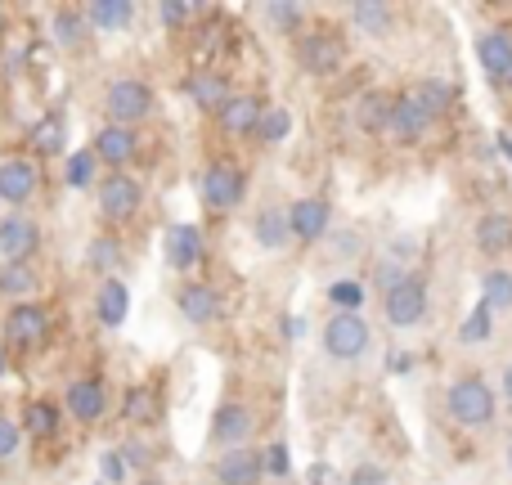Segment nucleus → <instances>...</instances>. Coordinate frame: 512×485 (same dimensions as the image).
<instances>
[{
	"label": "nucleus",
	"mask_w": 512,
	"mask_h": 485,
	"mask_svg": "<svg viewBox=\"0 0 512 485\" xmlns=\"http://www.w3.org/2000/svg\"><path fill=\"white\" fill-rule=\"evenodd\" d=\"M351 485H387V472H382V468H355Z\"/></svg>",
	"instance_id": "obj_46"
},
{
	"label": "nucleus",
	"mask_w": 512,
	"mask_h": 485,
	"mask_svg": "<svg viewBox=\"0 0 512 485\" xmlns=\"http://www.w3.org/2000/svg\"><path fill=\"white\" fill-rule=\"evenodd\" d=\"M185 95L194 99L198 108H212V113H221V108L230 104V81H225L221 72H212V68H198L194 77L185 81Z\"/></svg>",
	"instance_id": "obj_21"
},
{
	"label": "nucleus",
	"mask_w": 512,
	"mask_h": 485,
	"mask_svg": "<svg viewBox=\"0 0 512 485\" xmlns=\"http://www.w3.org/2000/svg\"><path fill=\"white\" fill-rule=\"evenodd\" d=\"M126 418L131 423H153L158 418V396L149 387H131L126 391Z\"/></svg>",
	"instance_id": "obj_37"
},
{
	"label": "nucleus",
	"mask_w": 512,
	"mask_h": 485,
	"mask_svg": "<svg viewBox=\"0 0 512 485\" xmlns=\"http://www.w3.org/2000/svg\"><path fill=\"white\" fill-rule=\"evenodd\" d=\"M158 14L167 27H185L189 18L198 14V5H189V0H167V5H158Z\"/></svg>",
	"instance_id": "obj_42"
},
{
	"label": "nucleus",
	"mask_w": 512,
	"mask_h": 485,
	"mask_svg": "<svg viewBox=\"0 0 512 485\" xmlns=\"http://www.w3.org/2000/svg\"><path fill=\"white\" fill-rule=\"evenodd\" d=\"M477 247L486 256H499L512 247V216L508 212H486L477 221Z\"/></svg>",
	"instance_id": "obj_26"
},
{
	"label": "nucleus",
	"mask_w": 512,
	"mask_h": 485,
	"mask_svg": "<svg viewBox=\"0 0 512 485\" xmlns=\"http://www.w3.org/2000/svg\"><path fill=\"white\" fill-rule=\"evenodd\" d=\"M382 315L391 328H414L427 319V279L423 274H405L396 288L382 292Z\"/></svg>",
	"instance_id": "obj_2"
},
{
	"label": "nucleus",
	"mask_w": 512,
	"mask_h": 485,
	"mask_svg": "<svg viewBox=\"0 0 512 485\" xmlns=\"http://www.w3.org/2000/svg\"><path fill=\"white\" fill-rule=\"evenodd\" d=\"M252 239H256L261 252H279V247L292 239V234H288V212H283V207H265V212H256Z\"/></svg>",
	"instance_id": "obj_24"
},
{
	"label": "nucleus",
	"mask_w": 512,
	"mask_h": 485,
	"mask_svg": "<svg viewBox=\"0 0 512 485\" xmlns=\"http://www.w3.org/2000/svg\"><path fill=\"white\" fill-rule=\"evenodd\" d=\"M167 261H171V270H194L198 261H203V230H198V225H185V221H176L167 230Z\"/></svg>",
	"instance_id": "obj_17"
},
{
	"label": "nucleus",
	"mask_w": 512,
	"mask_h": 485,
	"mask_svg": "<svg viewBox=\"0 0 512 485\" xmlns=\"http://www.w3.org/2000/svg\"><path fill=\"white\" fill-rule=\"evenodd\" d=\"M99 485H104V481H99Z\"/></svg>",
	"instance_id": "obj_57"
},
{
	"label": "nucleus",
	"mask_w": 512,
	"mask_h": 485,
	"mask_svg": "<svg viewBox=\"0 0 512 485\" xmlns=\"http://www.w3.org/2000/svg\"><path fill=\"white\" fill-rule=\"evenodd\" d=\"M301 14H306V9L288 5V0H274V5H265V18L274 23V32H292V27L301 23Z\"/></svg>",
	"instance_id": "obj_40"
},
{
	"label": "nucleus",
	"mask_w": 512,
	"mask_h": 485,
	"mask_svg": "<svg viewBox=\"0 0 512 485\" xmlns=\"http://www.w3.org/2000/svg\"><path fill=\"white\" fill-rule=\"evenodd\" d=\"M261 459H265V472H270V477H288V472H292V463H288V445H283V441H274L270 450L261 454Z\"/></svg>",
	"instance_id": "obj_43"
},
{
	"label": "nucleus",
	"mask_w": 512,
	"mask_h": 485,
	"mask_svg": "<svg viewBox=\"0 0 512 485\" xmlns=\"http://www.w3.org/2000/svg\"><path fill=\"white\" fill-rule=\"evenodd\" d=\"M0 373H5V351H0Z\"/></svg>",
	"instance_id": "obj_54"
},
{
	"label": "nucleus",
	"mask_w": 512,
	"mask_h": 485,
	"mask_svg": "<svg viewBox=\"0 0 512 485\" xmlns=\"http://www.w3.org/2000/svg\"><path fill=\"white\" fill-rule=\"evenodd\" d=\"M256 432V414L248 405H239V400H225V405H216L212 414V445H221V450H243V441Z\"/></svg>",
	"instance_id": "obj_6"
},
{
	"label": "nucleus",
	"mask_w": 512,
	"mask_h": 485,
	"mask_svg": "<svg viewBox=\"0 0 512 485\" xmlns=\"http://www.w3.org/2000/svg\"><path fill=\"white\" fill-rule=\"evenodd\" d=\"M481 301L490 310H512V270H490L481 283Z\"/></svg>",
	"instance_id": "obj_32"
},
{
	"label": "nucleus",
	"mask_w": 512,
	"mask_h": 485,
	"mask_svg": "<svg viewBox=\"0 0 512 485\" xmlns=\"http://www.w3.org/2000/svg\"><path fill=\"white\" fill-rule=\"evenodd\" d=\"M95 315L104 328L126 324V315H131V292H126L122 279H104V288H99V297H95Z\"/></svg>",
	"instance_id": "obj_22"
},
{
	"label": "nucleus",
	"mask_w": 512,
	"mask_h": 485,
	"mask_svg": "<svg viewBox=\"0 0 512 485\" xmlns=\"http://www.w3.org/2000/svg\"><path fill=\"white\" fill-rule=\"evenodd\" d=\"M18 441H23V427H18L14 418L0 414V463L14 459V454H18Z\"/></svg>",
	"instance_id": "obj_41"
},
{
	"label": "nucleus",
	"mask_w": 512,
	"mask_h": 485,
	"mask_svg": "<svg viewBox=\"0 0 512 485\" xmlns=\"http://www.w3.org/2000/svg\"><path fill=\"white\" fill-rule=\"evenodd\" d=\"M310 485H328V472H324V463H319V468H310Z\"/></svg>",
	"instance_id": "obj_50"
},
{
	"label": "nucleus",
	"mask_w": 512,
	"mask_h": 485,
	"mask_svg": "<svg viewBox=\"0 0 512 485\" xmlns=\"http://www.w3.org/2000/svg\"><path fill=\"white\" fill-rule=\"evenodd\" d=\"M108 409V387L99 378H77L68 387V414L77 423H99Z\"/></svg>",
	"instance_id": "obj_18"
},
{
	"label": "nucleus",
	"mask_w": 512,
	"mask_h": 485,
	"mask_svg": "<svg viewBox=\"0 0 512 485\" xmlns=\"http://www.w3.org/2000/svg\"><path fill=\"white\" fill-rule=\"evenodd\" d=\"M450 418L459 427H490L495 423V391L486 378H459L450 387Z\"/></svg>",
	"instance_id": "obj_3"
},
{
	"label": "nucleus",
	"mask_w": 512,
	"mask_h": 485,
	"mask_svg": "<svg viewBox=\"0 0 512 485\" xmlns=\"http://www.w3.org/2000/svg\"><path fill=\"white\" fill-rule=\"evenodd\" d=\"M283 337H292V342H297V337H306V319H301V315H283Z\"/></svg>",
	"instance_id": "obj_48"
},
{
	"label": "nucleus",
	"mask_w": 512,
	"mask_h": 485,
	"mask_svg": "<svg viewBox=\"0 0 512 485\" xmlns=\"http://www.w3.org/2000/svg\"><path fill=\"white\" fill-rule=\"evenodd\" d=\"M153 104H158L153 86H144V81H135V77L113 81L104 95V108H108V117H113V126H131V131H135V122H144V117L153 113Z\"/></svg>",
	"instance_id": "obj_4"
},
{
	"label": "nucleus",
	"mask_w": 512,
	"mask_h": 485,
	"mask_svg": "<svg viewBox=\"0 0 512 485\" xmlns=\"http://www.w3.org/2000/svg\"><path fill=\"white\" fill-rule=\"evenodd\" d=\"M297 59H301V68H306L310 77H328V72L342 68L346 50H342V41H337L333 32H310V36H301Z\"/></svg>",
	"instance_id": "obj_8"
},
{
	"label": "nucleus",
	"mask_w": 512,
	"mask_h": 485,
	"mask_svg": "<svg viewBox=\"0 0 512 485\" xmlns=\"http://www.w3.org/2000/svg\"><path fill=\"white\" fill-rule=\"evenodd\" d=\"M140 485H162V481H140Z\"/></svg>",
	"instance_id": "obj_56"
},
{
	"label": "nucleus",
	"mask_w": 512,
	"mask_h": 485,
	"mask_svg": "<svg viewBox=\"0 0 512 485\" xmlns=\"http://www.w3.org/2000/svg\"><path fill=\"white\" fill-rule=\"evenodd\" d=\"M95 167H99V158L90 149H81V153H72V158H68L63 180H68L72 189H90V185H95Z\"/></svg>",
	"instance_id": "obj_35"
},
{
	"label": "nucleus",
	"mask_w": 512,
	"mask_h": 485,
	"mask_svg": "<svg viewBox=\"0 0 512 485\" xmlns=\"http://www.w3.org/2000/svg\"><path fill=\"white\" fill-rule=\"evenodd\" d=\"M288 131H292V113H288V108H265L261 126H256V140H261V144H283V140H288Z\"/></svg>",
	"instance_id": "obj_34"
},
{
	"label": "nucleus",
	"mask_w": 512,
	"mask_h": 485,
	"mask_svg": "<svg viewBox=\"0 0 512 485\" xmlns=\"http://www.w3.org/2000/svg\"><path fill=\"white\" fill-rule=\"evenodd\" d=\"M36 185H41V171H36V162L27 158H5L0 162V198L5 203H27V198L36 194Z\"/></svg>",
	"instance_id": "obj_14"
},
{
	"label": "nucleus",
	"mask_w": 512,
	"mask_h": 485,
	"mask_svg": "<svg viewBox=\"0 0 512 485\" xmlns=\"http://www.w3.org/2000/svg\"><path fill=\"white\" fill-rule=\"evenodd\" d=\"M427 126H432V117H427V108L418 104L414 95H400L391 99V117H387V135L400 144H418L427 135Z\"/></svg>",
	"instance_id": "obj_10"
},
{
	"label": "nucleus",
	"mask_w": 512,
	"mask_h": 485,
	"mask_svg": "<svg viewBox=\"0 0 512 485\" xmlns=\"http://www.w3.org/2000/svg\"><path fill=\"white\" fill-rule=\"evenodd\" d=\"M0 32H5V9H0Z\"/></svg>",
	"instance_id": "obj_53"
},
{
	"label": "nucleus",
	"mask_w": 512,
	"mask_h": 485,
	"mask_svg": "<svg viewBox=\"0 0 512 485\" xmlns=\"http://www.w3.org/2000/svg\"><path fill=\"white\" fill-rule=\"evenodd\" d=\"M387 117H391V95H364L360 108H355V122L364 126V131H387Z\"/></svg>",
	"instance_id": "obj_30"
},
{
	"label": "nucleus",
	"mask_w": 512,
	"mask_h": 485,
	"mask_svg": "<svg viewBox=\"0 0 512 485\" xmlns=\"http://www.w3.org/2000/svg\"><path fill=\"white\" fill-rule=\"evenodd\" d=\"M86 18L95 32H126L135 18V5L131 0H95V5H86Z\"/></svg>",
	"instance_id": "obj_25"
},
{
	"label": "nucleus",
	"mask_w": 512,
	"mask_h": 485,
	"mask_svg": "<svg viewBox=\"0 0 512 485\" xmlns=\"http://www.w3.org/2000/svg\"><path fill=\"white\" fill-rule=\"evenodd\" d=\"M328 230V203L324 198H301L288 207V234L301 243H315Z\"/></svg>",
	"instance_id": "obj_19"
},
{
	"label": "nucleus",
	"mask_w": 512,
	"mask_h": 485,
	"mask_svg": "<svg viewBox=\"0 0 512 485\" xmlns=\"http://www.w3.org/2000/svg\"><path fill=\"white\" fill-rule=\"evenodd\" d=\"M41 288V274L32 261H5L0 265V297H32Z\"/></svg>",
	"instance_id": "obj_27"
},
{
	"label": "nucleus",
	"mask_w": 512,
	"mask_h": 485,
	"mask_svg": "<svg viewBox=\"0 0 512 485\" xmlns=\"http://www.w3.org/2000/svg\"><path fill=\"white\" fill-rule=\"evenodd\" d=\"M18 427H23V432H32V436H41V441H45V436L59 432V409H54L50 400H32V405H27V414H23V423H18Z\"/></svg>",
	"instance_id": "obj_29"
},
{
	"label": "nucleus",
	"mask_w": 512,
	"mask_h": 485,
	"mask_svg": "<svg viewBox=\"0 0 512 485\" xmlns=\"http://www.w3.org/2000/svg\"><path fill=\"white\" fill-rule=\"evenodd\" d=\"M387 369H391V373H409V369H414V355H409V351H391Z\"/></svg>",
	"instance_id": "obj_49"
},
{
	"label": "nucleus",
	"mask_w": 512,
	"mask_h": 485,
	"mask_svg": "<svg viewBox=\"0 0 512 485\" xmlns=\"http://www.w3.org/2000/svg\"><path fill=\"white\" fill-rule=\"evenodd\" d=\"M265 477V459L256 450H225L212 463V481L216 485H256Z\"/></svg>",
	"instance_id": "obj_12"
},
{
	"label": "nucleus",
	"mask_w": 512,
	"mask_h": 485,
	"mask_svg": "<svg viewBox=\"0 0 512 485\" xmlns=\"http://www.w3.org/2000/svg\"><path fill=\"white\" fill-rule=\"evenodd\" d=\"M176 310H180V319H185V324L203 328V324H216L225 306H221V292H216L212 283H180Z\"/></svg>",
	"instance_id": "obj_7"
},
{
	"label": "nucleus",
	"mask_w": 512,
	"mask_h": 485,
	"mask_svg": "<svg viewBox=\"0 0 512 485\" xmlns=\"http://www.w3.org/2000/svg\"><path fill=\"white\" fill-rule=\"evenodd\" d=\"M373 333H369V319L364 315H351V310H337L333 319L324 324V355L328 360H360L369 351Z\"/></svg>",
	"instance_id": "obj_1"
},
{
	"label": "nucleus",
	"mask_w": 512,
	"mask_h": 485,
	"mask_svg": "<svg viewBox=\"0 0 512 485\" xmlns=\"http://www.w3.org/2000/svg\"><path fill=\"white\" fill-rule=\"evenodd\" d=\"M243 194H248V180H243V171L234 167V162H212L203 176V203L212 207V212H234V207L243 203Z\"/></svg>",
	"instance_id": "obj_5"
},
{
	"label": "nucleus",
	"mask_w": 512,
	"mask_h": 485,
	"mask_svg": "<svg viewBox=\"0 0 512 485\" xmlns=\"http://www.w3.org/2000/svg\"><path fill=\"white\" fill-rule=\"evenodd\" d=\"M499 153H504V158L512 162V140H508V135H499Z\"/></svg>",
	"instance_id": "obj_52"
},
{
	"label": "nucleus",
	"mask_w": 512,
	"mask_h": 485,
	"mask_svg": "<svg viewBox=\"0 0 512 485\" xmlns=\"http://www.w3.org/2000/svg\"><path fill=\"white\" fill-rule=\"evenodd\" d=\"M90 153H95L99 162H108V167H126V162L140 153V135H135L131 126H104V131L95 135V144H90Z\"/></svg>",
	"instance_id": "obj_16"
},
{
	"label": "nucleus",
	"mask_w": 512,
	"mask_h": 485,
	"mask_svg": "<svg viewBox=\"0 0 512 485\" xmlns=\"http://www.w3.org/2000/svg\"><path fill=\"white\" fill-rule=\"evenodd\" d=\"M346 14H351V27H355V32H364V36H387L391 27H396V9H391V5H378V0H355Z\"/></svg>",
	"instance_id": "obj_23"
},
{
	"label": "nucleus",
	"mask_w": 512,
	"mask_h": 485,
	"mask_svg": "<svg viewBox=\"0 0 512 485\" xmlns=\"http://www.w3.org/2000/svg\"><path fill=\"white\" fill-rule=\"evenodd\" d=\"M504 396H508V405H512V364L504 369Z\"/></svg>",
	"instance_id": "obj_51"
},
{
	"label": "nucleus",
	"mask_w": 512,
	"mask_h": 485,
	"mask_svg": "<svg viewBox=\"0 0 512 485\" xmlns=\"http://www.w3.org/2000/svg\"><path fill=\"white\" fill-rule=\"evenodd\" d=\"M45 333H50V315H45V306L18 301V306L5 315V342H14V346H36V342H45Z\"/></svg>",
	"instance_id": "obj_11"
},
{
	"label": "nucleus",
	"mask_w": 512,
	"mask_h": 485,
	"mask_svg": "<svg viewBox=\"0 0 512 485\" xmlns=\"http://www.w3.org/2000/svg\"><path fill=\"white\" fill-rule=\"evenodd\" d=\"M216 117H221L225 135H256V126H261V117H265V104L256 95H230V104Z\"/></svg>",
	"instance_id": "obj_20"
},
{
	"label": "nucleus",
	"mask_w": 512,
	"mask_h": 485,
	"mask_svg": "<svg viewBox=\"0 0 512 485\" xmlns=\"http://www.w3.org/2000/svg\"><path fill=\"white\" fill-rule=\"evenodd\" d=\"M144 203V189L135 185L131 176H108L104 185H99V212L108 216V221H131L135 212H140Z\"/></svg>",
	"instance_id": "obj_9"
},
{
	"label": "nucleus",
	"mask_w": 512,
	"mask_h": 485,
	"mask_svg": "<svg viewBox=\"0 0 512 485\" xmlns=\"http://www.w3.org/2000/svg\"><path fill=\"white\" fill-rule=\"evenodd\" d=\"M54 41H59L63 50L81 45V14L77 9H59V14H54Z\"/></svg>",
	"instance_id": "obj_39"
},
{
	"label": "nucleus",
	"mask_w": 512,
	"mask_h": 485,
	"mask_svg": "<svg viewBox=\"0 0 512 485\" xmlns=\"http://www.w3.org/2000/svg\"><path fill=\"white\" fill-rule=\"evenodd\" d=\"M414 99L427 108V117H436V113H445V108L454 104V86L450 81H441V77H427V81H418L414 86Z\"/></svg>",
	"instance_id": "obj_28"
},
{
	"label": "nucleus",
	"mask_w": 512,
	"mask_h": 485,
	"mask_svg": "<svg viewBox=\"0 0 512 485\" xmlns=\"http://www.w3.org/2000/svg\"><path fill=\"white\" fill-rule=\"evenodd\" d=\"M36 247H41V230L27 216H5L0 221V256L5 261H32Z\"/></svg>",
	"instance_id": "obj_13"
},
{
	"label": "nucleus",
	"mask_w": 512,
	"mask_h": 485,
	"mask_svg": "<svg viewBox=\"0 0 512 485\" xmlns=\"http://www.w3.org/2000/svg\"><path fill=\"white\" fill-rule=\"evenodd\" d=\"M328 301H333L337 310H351V315H360V306H364V283H360V279H337V283H328Z\"/></svg>",
	"instance_id": "obj_36"
},
{
	"label": "nucleus",
	"mask_w": 512,
	"mask_h": 485,
	"mask_svg": "<svg viewBox=\"0 0 512 485\" xmlns=\"http://www.w3.org/2000/svg\"><path fill=\"white\" fill-rule=\"evenodd\" d=\"M99 472H104V485H122V481H126V459H122V450H108L104 459H99Z\"/></svg>",
	"instance_id": "obj_44"
},
{
	"label": "nucleus",
	"mask_w": 512,
	"mask_h": 485,
	"mask_svg": "<svg viewBox=\"0 0 512 485\" xmlns=\"http://www.w3.org/2000/svg\"><path fill=\"white\" fill-rule=\"evenodd\" d=\"M122 459H126V468H149V445H144V441H126L122 445Z\"/></svg>",
	"instance_id": "obj_45"
},
{
	"label": "nucleus",
	"mask_w": 512,
	"mask_h": 485,
	"mask_svg": "<svg viewBox=\"0 0 512 485\" xmlns=\"http://www.w3.org/2000/svg\"><path fill=\"white\" fill-rule=\"evenodd\" d=\"M508 472H512V445H508Z\"/></svg>",
	"instance_id": "obj_55"
},
{
	"label": "nucleus",
	"mask_w": 512,
	"mask_h": 485,
	"mask_svg": "<svg viewBox=\"0 0 512 485\" xmlns=\"http://www.w3.org/2000/svg\"><path fill=\"white\" fill-rule=\"evenodd\" d=\"M86 261H90V270H99L104 279H117L113 270L122 265V243H117V239H95V243H90Z\"/></svg>",
	"instance_id": "obj_33"
},
{
	"label": "nucleus",
	"mask_w": 512,
	"mask_h": 485,
	"mask_svg": "<svg viewBox=\"0 0 512 485\" xmlns=\"http://www.w3.org/2000/svg\"><path fill=\"white\" fill-rule=\"evenodd\" d=\"M355 247H360V239L346 230V234H337V239H333V256H355Z\"/></svg>",
	"instance_id": "obj_47"
},
{
	"label": "nucleus",
	"mask_w": 512,
	"mask_h": 485,
	"mask_svg": "<svg viewBox=\"0 0 512 485\" xmlns=\"http://www.w3.org/2000/svg\"><path fill=\"white\" fill-rule=\"evenodd\" d=\"M477 59L486 68V77L495 81H512V32L508 27H490L477 41Z\"/></svg>",
	"instance_id": "obj_15"
},
{
	"label": "nucleus",
	"mask_w": 512,
	"mask_h": 485,
	"mask_svg": "<svg viewBox=\"0 0 512 485\" xmlns=\"http://www.w3.org/2000/svg\"><path fill=\"white\" fill-rule=\"evenodd\" d=\"M490 315H495V310H490L486 301H481V306L472 310V315L459 324V342H463V346H472V342H486V337H490Z\"/></svg>",
	"instance_id": "obj_38"
},
{
	"label": "nucleus",
	"mask_w": 512,
	"mask_h": 485,
	"mask_svg": "<svg viewBox=\"0 0 512 485\" xmlns=\"http://www.w3.org/2000/svg\"><path fill=\"white\" fill-rule=\"evenodd\" d=\"M32 149L41 153V158H50V153L63 149V117H59V113L41 117V122L32 126Z\"/></svg>",
	"instance_id": "obj_31"
}]
</instances>
